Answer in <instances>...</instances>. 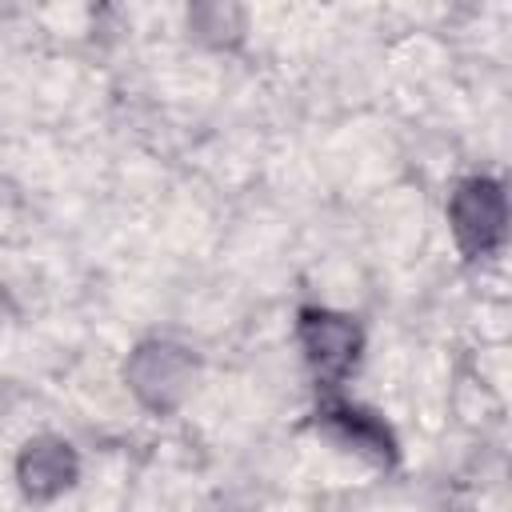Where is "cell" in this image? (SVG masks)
Instances as JSON below:
<instances>
[{"label": "cell", "instance_id": "5b68a950", "mask_svg": "<svg viewBox=\"0 0 512 512\" xmlns=\"http://www.w3.org/2000/svg\"><path fill=\"white\" fill-rule=\"evenodd\" d=\"M316 416H320L316 424L328 436H336L344 448L368 456L372 464H392L396 460V440H392V432L372 412H364L356 404H324Z\"/></svg>", "mask_w": 512, "mask_h": 512}, {"label": "cell", "instance_id": "8992f818", "mask_svg": "<svg viewBox=\"0 0 512 512\" xmlns=\"http://www.w3.org/2000/svg\"><path fill=\"white\" fill-rule=\"evenodd\" d=\"M188 32L208 48H236L244 40V4L240 0H192Z\"/></svg>", "mask_w": 512, "mask_h": 512}, {"label": "cell", "instance_id": "3957f363", "mask_svg": "<svg viewBox=\"0 0 512 512\" xmlns=\"http://www.w3.org/2000/svg\"><path fill=\"white\" fill-rule=\"evenodd\" d=\"M296 332H300V344H304V356H308L312 372L324 384H336L356 368L364 336L348 316L324 312V308H304Z\"/></svg>", "mask_w": 512, "mask_h": 512}, {"label": "cell", "instance_id": "6da1fadb", "mask_svg": "<svg viewBox=\"0 0 512 512\" xmlns=\"http://www.w3.org/2000/svg\"><path fill=\"white\" fill-rule=\"evenodd\" d=\"M448 216H452V232L468 256H488L504 244L508 208H504V192L496 180H484V176L464 180L448 200Z\"/></svg>", "mask_w": 512, "mask_h": 512}, {"label": "cell", "instance_id": "7a4b0ae2", "mask_svg": "<svg viewBox=\"0 0 512 512\" xmlns=\"http://www.w3.org/2000/svg\"><path fill=\"white\" fill-rule=\"evenodd\" d=\"M124 376L148 408L168 412L188 396V388L196 380V360L188 348H176V344H140L124 368Z\"/></svg>", "mask_w": 512, "mask_h": 512}, {"label": "cell", "instance_id": "277c9868", "mask_svg": "<svg viewBox=\"0 0 512 512\" xmlns=\"http://www.w3.org/2000/svg\"><path fill=\"white\" fill-rule=\"evenodd\" d=\"M76 452L68 440L60 436H36L24 444L20 460H16V480L32 500H52L56 492L76 484Z\"/></svg>", "mask_w": 512, "mask_h": 512}]
</instances>
